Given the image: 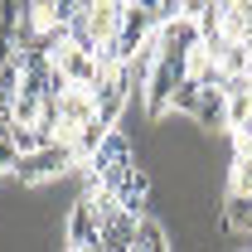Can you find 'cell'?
I'll return each instance as SVG.
<instances>
[{
  "mask_svg": "<svg viewBox=\"0 0 252 252\" xmlns=\"http://www.w3.org/2000/svg\"><path fill=\"white\" fill-rule=\"evenodd\" d=\"M219 223L228 233H252V194H223Z\"/></svg>",
  "mask_w": 252,
  "mask_h": 252,
  "instance_id": "6da1fadb",
  "label": "cell"
},
{
  "mask_svg": "<svg viewBox=\"0 0 252 252\" xmlns=\"http://www.w3.org/2000/svg\"><path fill=\"white\" fill-rule=\"evenodd\" d=\"M233 156H238V160H252V126L233 136Z\"/></svg>",
  "mask_w": 252,
  "mask_h": 252,
  "instance_id": "3957f363",
  "label": "cell"
},
{
  "mask_svg": "<svg viewBox=\"0 0 252 252\" xmlns=\"http://www.w3.org/2000/svg\"><path fill=\"white\" fill-rule=\"evenodd\" d=\"M199 102H204V88H199L194 78H185V83H180V93H175V102H170V112H180V117H189V122H194Z\"/></svg>",
  "mask_w": 252,
  "mask_h": 252,
  "instance_id": "7a4b0ae2",
  "label": "cell"
}]
</instances>
